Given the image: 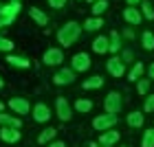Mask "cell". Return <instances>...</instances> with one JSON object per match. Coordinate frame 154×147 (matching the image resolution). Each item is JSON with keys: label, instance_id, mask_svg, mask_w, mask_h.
Masks as SVG:
<instances>
[{"label": "cell", "instance_id": "obj_1", "mask_svg": "<svg viewBox=\"0 0 154 147\" xmlns=\"http://www.w3.org/2000/svg\"><path fill=\"white\" fill-rule=\"evenodd\" d=\"M82 24L79 22H75V20H71V22H66L64 26H60V31H57V44L62 48H68V46H73L77 40H79L82 35Z\"/></svg>", "mask_w": 154, "mask_h": 147}, {"label": "cell", "instance_id": "obj_2", "mask_svg": "<svg viewBox=\"0 0 154 147\" xmlns=\"http://www.w3.org/2000/svg\"><path fill=\"white\" fill-rule=\"evenodd\" d=\"M117 123H119V116H117V114H108V112H103V114H99V116L93 118V128H95L97 132L115 130Z\"/></svg>", "mask_w": 154, "mask_h": 147}, {"label": "cell", "instance_id": "obj_3", "mask_svg": "<svg viewBox=\"0 0 154 147\" xmlns=\"http://www.w3.org/2000/svg\"><path fill=\"white\" fill-rule=\"evenodd\" d=\"M123 108V97L117 92V90H112V92L106 94V99H103V110L108 112V114H119Z\"/></svg>", "mask_w": 154, "mask_h": 147}, {"label": "cell", "instance_id": "obj_4", "mask_svg": "<svg viewBox=\"0 0 154 147\" xmlns=\"http://www.w3.org/2000/svg\"><path fill=\"white\" fill-rule=\"evenodd\" d=\"M20 9H22V4H20V2H7V4H2V9H0V20L5 22V26L13 24V20L18 18Z\"/></svg>", "mask_w": 154, "mask_h": 147}, {"label": "cell", "instance_id": "obj_5", "mask_svg": "<svg viewBox=\"0 0 154 147\" xmlns=\"http://www.w3.org/2000/svg\"><path fill=\"white\" fill-rule=\"evenodd\" d=\"M55 114H57V118L62 123H68L71 121V103H68V99L66 97H57L55 99Z\"/></svg>", "mask_w": 154, "mask_h": 147}, {"label": "cell", "instance_id": "obj_6", "mask_svg": "<svg viewBox=\"0 0 154 147\" xmlns=\"http://www.w3.org/2000/svg\"><path fill=\"white\" fill-rule=\"evenodd\" d=\"M31 116H33L35 123H48L51 116H53V112H51V108H48L46 103H35V106L31 108Z\"/></svg>", "mask_w": 154, "mask_h": 147}, {"label": "cell", "instance_id": "obj_7", "mask_svg": "<svg viewBox=\"0 0 154 147\" xmlns=\"http://www.w3.org/2000/svg\"><path fill=\"white\" fill-rule=\"evenodd\" d=\"M90 64H93V62H90V55L88 53H75L73 57H71V68L75 73H84V70H88L90 68Z\"/></svg>", "mask_w": 154, "mask_h": 147}, {"label": "cell", "instance_id": "obj_8", "mask_svg": "<svg viewBox=\"0 0 154 147\" xmlns=\"http://www.w3.org/2000/svg\"><path fill=\"white\" fill-rule=\"evenodd\" d=\"M42 62H44L46 66H60L62 62H64V53H62V48L51 46V48H46V51H44V55H42Z\"/></svg>", "mask_w": 154, "mask_h": 147}, {"label": "cell", "instance_id": "obj_9", "mask_svg": "<svg viewBox=\"0 0 154 147\" xmlns=\"http://www.w3.org/2000/svg\"><path fill=\"white\" fill-rule=\"evenodd\" d=\"M7 106H9L11 112H13V114H18V116L20 114H29V112H31V103L26 101L24 97H11Z\"/></svg>", "mask_w": 154, "mask_h": 147}, {"label": "cell", "instance_id": "obj_10", "mask_svg": "<svg viewBox=\"0 0 154 147\" xmlns=\"http://www.w3.org/2000/svg\"><path fill=\"white\" fill-rule=\"evenodd\" d=\"M73 81H75V70L73 68H60V70L53 75L55 86H71Z\"/></svg>", "mask_w": 154, "mask_h": 147}, {"label": "cell", "instance_id": "obj_11", "mask_svg": "<svg viewBox=\"0 0 154 147\" xmlns=\"http://www.w3.org/2000/svg\"><path fill=\"white\" fill-rule=\"evenodd\" d=\"M106 70L112 75V77H123L125 75V64L121 62V57H119V55H112V57H110L108 62H106Z\"/></svg>", "mask_w": 154, "mask_h": 147}, {"label": "cell", "instance_id": "obj_12", "mask_svg": "<svg viewBox=\"0 0 154 147\" xmlns=\"http://www.w3.org/2000/svg\"><path fill=\"white\" fill-rule=\"evenodd\" d=\"M119 138H121V132H117V130H106V132H101L99 134V143L101 147H112L119 143Z\"/></svg>", "mask_w": 154, "mask_h": 147}, {"label": "cell", "instance_id": "obj_13", "mask_svg": "<svg viewBox=\"0 0 154 147\" xmlns=\"http://www.w3.org/2000/svg\"><path fill=\"white\" fill-rule=\"evenodd\" d=\"M20 138H22V132L16 130V128H0V141H5V143H18Z\"/></svg>", "mask_w": 154, "mask_h": 147}, {"label": "cell", "instance_id": "obj_14", "mask_svg": "<svg viewBox=\"0 0 154 147\" xmlns=\"http://www.w3.org/2000/svg\"><path fill=\"white\" fill-rule=\"evenodd\" d=\"M0 128H16V130H20L22 128V118L16 116V114H5V112H0Z\"/></svg>", "mask_w": 154, "mask_h": 147}, {"label": "cell", "instance_id": "obj_15", "mask_svg": "<svg viewBox=\"0 0 154 147\" xmlns=\"http://www.w3.org/2000/svg\"><path fill=\"white\" fill-rule=\"evenodd\" d=\"M141 11L134 9V7H128V9H123V20L128 22L130 26H137V24H141Z\"/></svg>", "mask_w": 154, "mask_h": 147}, {"label": "cell", "instance_id": "obj_16", "mask_svg": "<svg viewBox=\"0 0 154 147\" xmlns=\"http://www.w3.org/2000/svg\"><path fill=\"white\" fill-rule=\"evenodd\" d=\"M7 64L9 66H13V68H29L31 66V62H29V57H24V55H7Z\"/></svg>", "mask_w": 154, "mask_h": 147}, {"label": "cell", "instance_id": "obj_17", "mask_svg": "<svg viewBox=\"0 0 154 147\" xmlns=\"http://www.w3.org/2000/svg\"><path fill=\"white\" fill-rule=\"evenodd\" d=\"M29 18H31L38 26H46V24H48V16H46L42 9H38V7H31V9H29Z\"/></svg>", "mask_w": 154, "mask_h": 147}, {"label": "cell", "instance_id": "obj_18", "mask_svg": "<svg viewBox=\"0 0 154 147\" xmlns=\"http://www.w3.org/2000/svg\"><path fill=\"white\" fill-rule=\"evenodd\" d=\"M103 26V18H86V22L82 24V29L86 31V33H95V31H99Z\"/></svg>", "mask_w": 154, "mask_h": 147}, {"label": "cell", "instance_id": "obj_19", "mask_svg": "<svg viewBox=\"0 0 154 147\" xmlns=\"http://www.w3.org/2000/svg\"><path fill=\"white\" fill-rule=\"evenodd\" d=\"M108 53H112V55H117L119 51H121V35H119V31H112L108 35Z\"/></svg>", "mask_w": 154, "mask_h": 147}, {"label": "cell", "instance_id": "obj_20", "mask_svg": "<svg viewBox=\"0 0 154 147\" xmlns=\"http://www.w3.org/2000/svg\"><path fill=\"white\" fill-rule=\"evenodd\" d=\"M101 86H103V77L101 75H93V77H88V79H84V83H82L84 90H97Z\"/></svg>", "mask_w": 154, "mask_h": 147}, {"label": "cell", "instance_id": "obj_21", "mask_svg": "<svg viewBox=\"0 0 154 147\" xmlns=\"http://www.w3.org/2000/svg\"><path fill=\"white\" fill-rule=\"evenodd\" d=\"M55 136H57V130H55V128H46V130H42V132H40L38 143H40V145H48V143H53V141H55Z\"/></svg>", "mask_w": 154, "mask_h": 147}, {"label": "cell", "instance_id": "obj_22", "mask_svg": "<svg viewBox=\"0 0 154 147\" xmlns=\"http://www.w3.org/2000/svg\"><path fill=\"white\" fill-rule=\"evenodd\" d=\"M108 38L106 35H97L95 38V42H93V51L95 53H99V55H103V53H108Z\"/></svg>", "mask_w": 154, "mask_h": 147}, {"label": "cell", "instance_id": "obj_23", "mask_svg": "<svg viewBox=\"0 0 154 147\" xmlns=\"http://www.w3.org/2000/svg\"><path fill=\"white\" fill-rule=\"evenodd\" d=\"M125 121H128L130 128H143V123H145V116L141 114V112H130L128 116H125Z\"/></svg>", "mask_w": 154, "mask_h": 147}, {"label": "cell", "instance_id": "obj_24", "mask_svg": "<svg viewBox=\"0 0 154 147\" xmlns=\"http://www.w3.org/2000/svg\"><path fill=\"white\" fill-rule=\"evenodd\" d=\"M75 112H79V114H88L90 110H93V101L90 99H86V97H82V99H77L75 101Z\"/></svg>", "mask_w": 154, "mask_h": 147}, {"label": "cell", "instance_id": "obj_25", "mask_svg": "<svg viewBox=\"0 0 154 147\" xmlns=\"http://www.w3.org/2000/svg\"><path fill=\"white\" fill-rule=\"evenodd\" d=\"M143 73H145V66L141 64V62H134L132 70L128 73V79H130V81H139V79L143 77Z\"/></svg>", "mask_w": 154, "mask_h": 147}, {"label": "cell", "instance_id": "obj_26", "mask_svg": "<svg viewBox=\"0 0 154 147\" xmlns=\"http://www.w3.org/2000/svg\"><path fill=\"white\" fill-rule=\"evenodd\" d=\"M90 7H93V9H90V11H93V16L95 18H101L103 13L108 11V0H97V2L90 4Z\"/></svg>", "mask_w": 154, "mask_h": 147}, {"label": "cell", "instance_id": "obj_27", "mask_svg": "<svg viewBox=\"0 0 154 147\" xmlns=\"http://www.w3.org/2000/svg\"><path fill=\"white\" fill-rule=\"evenodd\" d=\"M141 44H143L145 51H154V33H152V31H143Z\"/></svg>", "mask_w": 154, "mask_h": 147}, {"label": "cell", "instance_id": "obj_28", "mask_svg": "<svg viewBox=\"0 0 154 147\" xmlns=\"http://www.w3.org/2000/svg\"><path fill=\"white\" fill-rule=\"evenodd\" d=\"M141 147H154V128H150V130H145V132H143Z\"/></svg>", "mask_w": 154, "mask_h": 147}, {"label": "cell", "instance_id": "obj_29", "mask_svg": "<svg viewBox=\"0 0 154 147\" xmlns=\"http://www.w3.org/2000/svg\"><path fill=\"white\" fill-rule=\"evenodd\" d=\"M141 16L145 20H154V9H152V4L148 0H141Z\"/></svg>", "mask_w": 154, "mask_h": 147}, {"label": "cell", "instance_id": "obj_30", "mask_svg": "<svg viewBox=\"0 0 154 147\" xmlns=\"http://www.w3.org/2000/svg\"><path fill=\"white\" fill-rule=\"evenodd\" d=\"M13 46H16V44H13L9 38H2V35H0V51H2V53L9 55V53L13 51Z\"/></svg>", "mask_w": 154, "mask_h": 147}, {"label": "cell", "instance_id": "obj_31", "mask_svg": "<svg viewBox=\"0 0 154 147\" xmlns=\"http://www.w3.org/2000/svg\"><path fill=\"white\" fill-rule=\"evenodd\" d=\"M148 90H150V79H139L137 81V92L139 94H148Z\"/></svg>", "mask_w": 154, "mask_h": 147}, {"label": "cell", "instance_id": "obj_32", "mask_svg": "<svg viewBox=\"0 0 154 147\" xmlns=\"http://www.w3.org/2000/svg\"><path fill=\"white\" fill-rule=\"evenodd\" d=\"M143 112H154V94H148V99L143 103Z\"/></svg>", "mask_w": 154, "mask_h": 147}, {"label": "cell", "instance_id": "obj_33", "mask_svg": "<svg viewBox=\"0 0 154 147\" xmlns=\"http://www.w3.org/2000/svg\"><path fill=\"white\" fill-rule=\"evenodd\" d=\"M46 2H48V7H51V9H64L68 0H46Z\"/></svg>", "mask_w": 154, "mask_h": 147}, {"label": "cell", "instance_id": "obj_34", "mask_svg": "<svg viewBox=\"0 0 154 147\" xmlns=\"http://www.w3.org/2000/svg\"><path fill=\"white\" fill-rule=\"evenodd\" d=\"M121 62H123V64H128V62H132V51H128V48H125V51L121 53Z\"/></svg>", "mask_w": 154, "mask_h": 147}, {"label": "cell", "instance_id": "obj_35", "mask_svg": "<svg viewBox=\"0 0 154 147\" xmlns=\"http://www.w3.org/2000/svg\"><path fill=\"white\" fill-rule=\"evenodd\" d=\"M123 38L125 40H132V38H134V31H132V29H123Z\"/></svg>", "mask_w": 154, "mask_h": 147}, {"label": "cell", "instance_id": "obj_36", "mask_svg": "<svg viewBox=\"0 0 154 147\" xmlns=\"http://www.w3.org/2000/svg\"><path fill=\"white\" fill-rule=\"evenodd\" d=\"M46 147H66V143L64 141H53V143H48Z\"/></svg>", "mask_w": 154, "mask_h": 147}, {"label": "cell", "instance_id": "obj_37", "mask_svg": "<svg viewBox=\"0 0 154 147\" xmlns=\"http://www.w3.org/2000/svg\"><path fill=\"white\" fill-rule=\"evenodd\" d=\"M148 75H150V81H152V79H154V62L148 66Z\"/></svg>", "mask_w": 154, "mask_h": 147}, {"label": "cell", "instance_id": "obj_38", "mask_svg": "<svg viewBox=\"0 0 154 147\" xmlns=\"http://www.w3.org/2000/svg\"><path fill=\"white\" fill-rule=\"evenodd\" d=\"M125 2H128V7H134V4L141 2V0H125Z\"/></svg>", "mask_w": 154, "mask_h": 147}, {"label": "cell", "instance_id": "obj_39", "mask_svg": "<svg viewBox=\"0 0 154 147\" xmlns=\"http://www.w3.org/2000/svg\"><path fill=\"white\" fill-rule=\"evenodd\" d=\"M88 147H101V145H99V143H95V141H90V143H88Z\"/></svg>", "mask_w": 154, "mask_h": 147}, {"label": "cell", "instance_id": "obj_40", "mask_svg": "<svg viewBox=\"0 0 154 147\" xmlns=\"http://www.w3.org/2000/svg\"><path fill=\"white\" fill-rule=\"evenodd\" d=\"M0 112H5V103L2 101H0Z\"/></svg>", "mask_w": 154, "mask_h": 147}, {"label": "cell", "instance_id": "obj_41", "mask_svg": "<svg viewBox=\"0 0 154 147\" xmlns=\"http://www.w3.org/2000/svg\"><path fill=\"white\" fill-rule=\"evenodd\" d=\"M5 29V22H2V20H0V31H2Z\"/></svg>", "mask_w": 154, "mask_h": 147}, {"label": "cell", "instance_id": "obj_42", "mask_svg": "<svg viewBox=\"0 0 154 147\" xmlns=\"http://www.w3.org/2000/svg\"><path fill=\"white\" fill-rule=\"evenodd\" d=\"M86 2H88V4H95V2H97V0H86Z\"/></svg>", "mask_w": 154, "mask_h": 147}, {"label": "cell", "instance_id": "obj_43", "mask_svg": "<svg viewBox=\"0 0 154 147\" xmlns=\"http://www.w3.org/2000/svg\"><path fill=\"white\" fill-rule=\"evenodd\" d=\"M5 86V81H2V77H0V88H2Z\"/></svg>", "mask_w": 154, "mask_h": 147}, {"label": "cell", "instance_id": "obj_44", "mask_svg": "<svg viewBox=\"0 0 154 147\" xmlns=\"http://www.w3.org/2000/svg\"><path fill=\"white\" fill-rule=\"evenodd\" d=\"M11 2H20V0H11Z\"/></svg>", "mask_w": 154, "mask_h": 147}, {"label": "cell", "instance_id": "obj_45", "mask_svg": "<svg viewBox=\"0 0 154 147\" xmlns=\"http://www.w3.org/2000/svg\"><path fill=\"white\" fill-rule=\"evenodd\" d=\"M0 9H2V2H0Z\"/></svg>", "mask_w": 154, "mask_h": 147}, {"label": "cell", "instance_id": "obj_46", "mask_svg": "<svg viewBox=\"0 0 154 147\" xmlns=\"http://www.w3.org/2000/svg\"><path fill=\"white\" fill-rule=\"evenodd\" d=\"M123 147H125V145H123Z\"/></svg>", "mask_w": 154, "mask_h": 147}]
</instances>
